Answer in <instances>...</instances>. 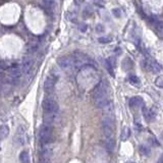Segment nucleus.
<instances>
[{"label": "nucleus", "mask_w": 163, "mask_h": 163, "mask_svg": "<svg viewBox=\"0 0 163 163\" xmlns=\"http://www.w3.org/2000/svg\"><path fill=\"white\" fill-rule=\"evenodd\" d=\"M114 128V117L113 116H105L102 121V129L103 134L106 138H112Z\"/></svg>", "instance_id": "f257e3e1"}, {"label": "nucleus", "mask_w": 163, "mask_h": 163, "mask_svg": "<svg viewBox=\"0 0 163 163\" xmlns=\"http://www.w3.org/2000/svg\"><path fill=\"white\" fill-rule=\"evenodd\" d=\"M107 91H108V89H107L106 84H105L104 82L99 83L98 85L95 87L94 90H93V92H92L93 100L96 101V100H98V99L107 97Z\"/></svg>", "instance_id": "f03ea898"}, {"label": "nucleus", "mask_w": 163, "mask_h": 163, "mask_svg": "<svg viewBox=\"0 0 163 163\" xmlns=\"http://www.w3.org/2000/svg\"><path fill=\"white\" fill-rule=\"evenodd\" d=\"M51 135H52V131H51V125H44L41 126L40 132H39V140L42 145H46L51 141Z\"/></svg>", "instance_id": "7ed1b4c3"}, {"label": "nucleus", "mask_w": 163, "mask_h": 163, "mask_svg": "<svg viewBox=\"0 0 163 163\" xmlns=\"http://www.w3.org/2000/svg\"><path fill=\"white\" fill-rule=\"evenodd\" d=\"M42 108L45 113H57L58 112V104L52 98H45L42 102Z\"/></svg>", "instance_id": "20e7f679"}, {"label": "nucleus", "mask_w": 163, "mask_h": 163, "mask_svg": "<svg viewBox=\"0 0 163 163\" xmlns=\"http://www.w3.org/2000/svg\"><path fill=\"white\" fill-rule=\"evenodd\" d=\"M57 64L64 71L74 67V60L71 56H61L57 59Z\"/></svg>", "instance_id": "39448f33"}, {"label": "nucleus", "mask_w": 163, "mask_h": 163, "mask_svg": "<svg viewBox=\"0 0 163 163\" xmlns=\"http://www.w3.org/2000/svg\"><path fill=\"white\" fill-rule=\"evenodd\" d=\"M33 65H34V60H33L32 57H30V56L24 57L22 67H23V72L25 74V75H27V77L31 74L32 69H33Z\"/></svg>", "instance_id": "423d86ee"}, {"label": "nucleus", "mask_w": 163, "mask_h": 163, "mask_svg": "<svg viewBox=\"0 0 163 163\" xmlns=\"http://www.w3.org/2000/svg\"><path fill=\"white\" fill-rule=\"evenodd\" d=\"M56 84V78L53 75H48L44 82V90L46 92H52Z\"/></svg>", "instance_id": "0eeeda50"}, {"label": "nucleus", "mask_w": 163, "mask_h": 163, "mask_svg": "<svg viewBox=\"0 0 163 163\" xmlns=\"http://www.w3.org/2000/svg\"><path fill=\"white\" fill-rule=\"evenodd\" d=\"M16 140L20 145H25L27 143V134L23 126H20L16 134Z\"/></svg>", "instance_id": "6e6552de"}, {"label": "nucleus", "mask_w": 163, "mask_h": 163, "mask_svg": "<svg viewBox=\"0 0 163 163\" xmlns=\"http://www.w3.org/2000/svg\"><path fill=\"white\" fill-rule=\"evenodd\" d=\"M8 71H9V75L10 78H13V81H17L20 77V65L17 64H13L8 69Z\"/></svg>", "instance_id": "1a4fd4ad"}, {"label": "nucleus", "mask_w": 163, "mask_h": 163, "mask_svg": "<svg viewBox=\"0 0 163 163\" xmlns=\"http://www.w3.org/2000/svg\"><path fill=\"white\" fill-rule=\"evenodd\" d=\"M58 118L57 113H45L44 114V122L45 125H51L52 123H54Z\"/></svg>", "instance_id": "9d476101"}, {"label": "nucleus", "mask_w": 163, "mask_h": 163, "mask_svg": "<svg viewBox=\"0 0 163 163\" xmlns=\"http://www.w3.org/2000/svg\"><path fill=\"white\" fill-rule=\"evenodd\" d=\"M104 147L108 152H112L115 148V141L112 138H107L104 142Z\"/></svg>", "instance_id": "9b49d317"}, {"label": "nucleus", "mask_w": 163, "mask_h": 163, "mask_svg": "<svg viewBox=\"0 0 163 163\" xmlns=\"http://www.w3.org/2000/svg\"><path fill=\"white\" fill-rule=\"evenodd\" d=\"M143 114H144L145 119L149 122L153 121V120L155 119V116H156V114H155V112H153V110L147 109V108H144L143 109Z\"/></svg>", "instance_id": "f8f14e48"}, {"label": "nucleus", "mask_w": 163, "mask_h": 163, "mask_svg": "<svg viewBox=\"0 0 163 163\" xmlns=\"http://www.w3.org/2000/svg\"><path fill=\"white\" fill-rule=\"evenodd\" d=\"M143 104V99L141 97H132L129 99V106L131 107H139Z\"/></svg>", "instance_id": "ddd939ff"}, {"label": "nucleus", "mask_w": 163, "mask_h": 163, "mask_svg": "<svg viewBox=\"0 0 163 163\" xmlns=\"http://www.w3.org/2000/svg\"><path fill=\"white\" fill-rule=\"evenodd\" d=\"M149 67H150V71L154 72V74H159L161 71V65L156 61H151L149 63Z\"/></svg>", "instance_id": "4468645a"}, {"label": "nucleus", "mask_w": 163, "mask_h": 163, "mask_svg": "<svg viewBox=\"0 0 163 163\" xmlns=\"http://www.w3.org/2000/svg\"><path fill=\"white\" fill-rule=\"evenodd\" d=\"M20 160L22 163H30V155L27 151H23L20 155Z\"/></svg>", "instance_id": "2eb2a0df"}, {"label": "nucleus", "mask_w": 163, "mask_h": 163, "mask_svg": "<svg viewBox=\"0 0 163 163\" xmlns=\"http://www.w3.org/2000/svg\"><path fill=\"white\" fill-rule=\"evenodd\" d=\"M8 134H9V128L7 125H1L0 126V137L1 138H6Z\"/></svg>", "instance_id": "dca6fc26"}, {"label": "nucleus", "mask_w": 163, "mask_h": 163, "mask_svg": "<svg viewBox=\"0 0 163 163\" xmlns=\"http://www.w3.org/2000/svg\"><path fill=\"white\" fill-rule=\"evenodd\" d=\"M139 151H140V153L142 154V155H144V156H150V154H151L150 148L148 146H145V145H142V146H140V148H139Z\"/></svg>", "instance_id": "f3484780"}, {"label": "nucleus", "mask_w": 163, "mask_h": 163, "mask_svg": "<svg viewBox=\"0 0 163 163\" xmlns=\"http://www.w3.org/2000/svg\"><path fill=\"white\" fill-rule=\"evenodd\" d=\"M129 137V128H123L122 132H121V135H120V139H121L122 141H125V140H128Z\"/></svg>", "instance_id": "a211bd4d"}, {"label": "nucleus", "mask_w": 163, "mask_h": 163, "mask_svg": "<svg viewBox=\"0 0 163 163\" xmlns=\"http://www.w3.org/2000/svg\"><path fill=\"white\" fill-rule=\"evenodd\" d=\"M154 25H155V28L157 31L159 33H163V22H161V20H156L154 23Z\"/></svg>", "instance_id": "6ab92c4d"}, {"label": "nucleus", "mask_w": 163, "mask_h": 163, "mask_svg": "<svg viewBox=\"0 0 163 163\" xmlns=\"http://www.w3.org/2000/svg\"><path fill=\"white\" fill-rule=\"evenodd\" d=\"M95 31H96V33H104L105 32V27H104V25H102V24H97L96 25V27H95Z\"/></svg>", "instance_id": "aec40b11"}, {"label": "nucleus", "mask_w": 163, "mask_h": 163, "mask_svg": "<svg viewBox=\"0 0 163 163\" xmlns=\"http://www.w3.org/2000/svg\"><path fill=\"white\" fill-rule=\"evenodd\" d=\"M112 14L117 19H119V17H121V10H120V8H113L112 9Z\"/></svg>", "instance_id": "412c9836"}, {"label": "nucleus", "mask_w": 163, "mask_h": 163, "mask_svg": "<svg viewBox=\"0 0 163 163\" xmlns=\"http://www.w3.org/2000/svg\"><path fill=\"white\" fill-rule=\"evenodd\" d=\"M129 81H131L132 84H134V85H138L139 83H140V80H139L138 77H136V75H129Z\"/></svg>", "instance_id": "4be33fe9"}, {"label": "nucleus", "mask_w": 163, "mask_h": 163, "mask_svg": "<svg viewBox=\"0 0 163 163\" xmlns=\"http://www.w3.org/2000/svg\"><path fill=\"white\" fill-rule=\"evenodd\" d=\"M155 84L157 87H160V88H163V77H158L155 80Z\"/></svg>", "instance_id": "5701e85b"}, {"label": "nucleus", "mask_w": 163, "mask_h": 163, "mask_svg": "<svg viewBox=\"0 0 163 163\" xmlns=\"http://www.w3.org/2000/svg\"><path fill=\"white\" fill-rule=\"evenodd\" d=\"M110 40H111L110 38H104V37H103V38H99V39H98L99 43H103V44H105V43H109Z\"/></svg>", "instance_id": "b1692460"}, {"label": "nucleus", "mask_w": 163, "mask_h": 163, "mask_svg": "<svg viewBox=\"0 0 163 163\" xmlns=\"http://www.w3.org/2000/svg\"><path fill=\"white\" fill-rule=\"evenodd\" d=\"M78 29H80L81 32H86L87 31V25L86 24H81V25L78 26Z\"/></svg>", "instance_id": "393cba45"}, {"label": "nucleus", "mask_w": 163, "mask_h": 163, "mask_svg": "<svg viewBox=\"0 0 163 163\" xmlns=\"http://www.w3.org/2000/svg\"><path fill=\"white\" fill-rule=\"evenodd\" d=\"M44 5H46L47 7H51V5H53V2L52 1H45L43 2Z\"/></svg>", "instance_id": "a878e982"}, {"label": "nucleus", "mask_w": 163, "mask_h": 163, "mask_svg": "<svg viewBox=\"0 0 163 163\" xmlns=\"http://www.w3.org/2000/svg\"><path fill=\"white\" fill-rule=\"evenodd\" d=\"M157 163H163V154L159 157V159H158V161H157Z\"/></svg>", "instance_id": "bb28decb"}, {"label": "nucleus", "mask_w": 163, "mask_h": 163, "mask_svg": "<svg viewBox=\"0 0 163 163\" xmlns=\"http://www.w3.org/2000/svg\"><path fill=\"white\" fill-rule=\"evenodd\" d=\"M161 138H162V140H163V132H162V134H161Z\"/></svg>", "instance_id": "cd10ccee"}, {"label": "nucleus", "mask_w": 163, "mask_h": 163, "mask_svg": "<svg viewBox=\"0 0 163 163\" xmlns=\"http://www.w3.org/2000/svg\"><path fill=\"white\" fill-rule=\"evenodd\" d=\"M132 163H134V162H132Z\"/></svg>", "instance_id": "c85d7f7f"}]
</instances>
